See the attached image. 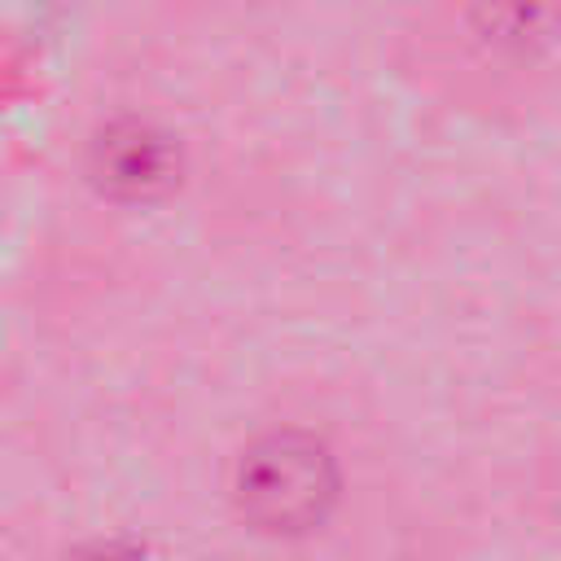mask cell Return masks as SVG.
I'll return each instance as SVG.
<instances>
[{
  "mask_svg": "<svg viewBox=\"0 0 561 561\" xmlns=\"http://www.w3.org/2000/svg\"><path fill=\"white\" fill-rule=\"evenodd\" d=\"M337 486V460L311 430L259 434L232 473V500L263 535H307L329 517Z\"/></svg>",
  "mask_w": 561,
  "mask_h": 561,
  "instance_id": "1",
  "label": "cell"
},
{
  "mask_svg": "<svg viewBox=\"0 0 561 561\" xmlns=\"http://www.w3.org/2000/svg\"><path fill=\"white\" fill-rule=\"evenodd\" d=\"M88 180L127 206L158 202L180 184V145L149 118H110L88 140Z\"/></svg>",
  "mask_w": 561,
  "mask_h": 561,
  "instance_id": "2",
  "label": "cell"
},
{
  "mask_svg": "<svg viewBox=\"0 0 561 561\" xmlns=\"http://www.w3.org/2000/svg\"><path fill=\"white\" fill-rule=\"evenodd\" d=\"M473 39L495 57H539L561 35V0H465Z\"/></svg>",
  "mask_w": 561,
  "mask_h": 561,
  "instance_id": "3",
  "label": "cell"
}]
</instances>
